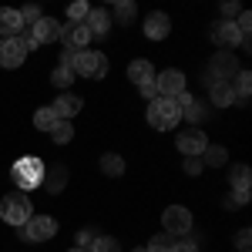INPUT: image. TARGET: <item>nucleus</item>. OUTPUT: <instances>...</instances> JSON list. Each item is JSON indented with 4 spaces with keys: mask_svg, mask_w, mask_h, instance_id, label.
<instances>
[{
    "mask_svg": "<svg viewBox=\"0 0 252 252\" xmlns=\"http://www.w3.org/2000/svg\"><path fill=\"white\" fill-rule=\"evenodd\" d=\"M101 172L111 175V178L125 175V158L118 155V152H104V155H101Z\"/></svg>",
    "mask_w": 252,
    "mask_h": 252,
    "instance_id": "23",
    "label": "nucleus"
},
{
    "mask_svg": "<svg viewBox=\"0 0 252 252\" xmlns=\"http://www.w3.org/2000/svg\"><path fill=\"white\" fill-rule=\"evenodd\" d=\"M235 91V104H246L249 101V91H252V74L246 71V67H239V74H235V81H229Z\"/></svg>",
    "mask_w": 252,
    "mask_h": 252,
    "instance_id": "21",
    "label": "nucleus"
},
{
    "mask_svg": "<svg viewBox=\"0 0 252 252\" xmlns=\"http://www.w3.org/2000/svg\"><path fill=\"white\" fill-rule=\"evenodd\" d=\"M229 185H232V192H249V185H252L249 165H232V172H229Z\"/></svg>",
    "mask_w": 252,
    "mask_h": 252,
    "instance_id": "22",
    "label": "nucleus"
},
{
    "mask_svg": "<svg viewBox=\"0 0 252 252\" xmlns=\"http://www.w3.org/2000/svg\"><path fill=\"white\" fill-rule=\"evenodd\" d=\"M34 215V205H31V195L27 192H10L0 198V219L7 222V225H24L27 219Z\"/></svg>",
    "mask_w": 252,
    "mask_h": 252,
    "instance_id": "1",
    "label": "nucleus"
},
{
    "mask_svg": "<svg viewBox=\"0 0 252 252\" xmlns=\"http://www.w3.org/2000/svg\"><path fill=\"white\" fill-rule=\"evenodd\" d=\"M67 252H88V249H81V246H78V249H67Z\"/></svg>",
    "mask_w": 252,
    "mask_h": 252,
    "instance_id": "43",
    "label": "nucleus"
},
{
    "mask_svg": "<svg viewBox=\"0 0 252 252\" xmlns=\"http://www.w3.org/2000/svg\"><path fill=\"white\" fill-rule=\"evenodd\" d=\"M131 252H148V249H145V246H138V249H131Z\"/></svg>",
    "mask_w": 252,
    "mask_h": 252,
    "instance_id": "42",
    "label": "nucleus"
},
{
    "mask_svg": "<svg viewBox=\"0 0 252 252\" xmlns=\"http://www.w3.org/2000/svg\"><path fill=\"white\" fill-rule=\"evenodd\" d=\"M115 14H118V20H125V24H128V20L135 17V0H118V3H115Z\"/></svg>",
    "mask_w": 252,
    "mask_h": 252,
    "instance_id": "32",
    "label": "nucleus"
},
{
    "mask_svg": "<svg viewBox=\"0 0 252 252\" xmlns=\"http://www.w3.org/2000/svg\"><path fill=\"white\" fill-rule=\"evenodd\" d=\"M235 246H239L242 252H249V246H252V232L249 229H239V232H235Z\"/></svg>",
    "mask_w": 252,
    "mask_h": 252,
    "instance_id": "35",
    "label": "nucleus"
},
{
    "mask_svg": "<svg viewBox=\"0 0 252 252\" xmlns=\"http://www.w3.org/2000/svg\"><path fill=\"white\" fill-rule=\"evenodd\" d=\"M128 81H135V84H145V81H155V67H152V61H131L128 64Z\"/></svg>",
    "mask_w": 252,
    "mask_h": 252,
    "instance_id": "20",
    "label": "nucleus"
},
{
    "mask_svg": "<svg viewBox=\"0 0 252 252\" xmlns=\"http://www.w3.org/2000/svg\"><path fill=\"white\" fill-rule=\"evenodd\" d=\"M88 10H91V3H84V0H74V3L67 7V24H84Z\"/></svg>",
    "mask_w": 252,
    "mask_h": 252,
    "instance_id": "29",
    "label": "nucleus"
},
{
    "mask_svg": "<svg viewBox=\"0 0 252 252\" xmlns=\"http://www.w3.org/2000/svg\"><path fill=\"white\" fill-rule=\"evenodd\" d=\"M58 37H61V20H54V17H40L34 27H24V34H20V40L27 44V51L44 47V44H51Z\"/></svg>",
    "mask_w": 252,
    "mask_h": 252,
    "instance_id": "4",
    "label": "nucleus"
},
{
    "mask_svg": "<svg viewBox=\"0 0 252 252\" xmlns=\"http://www.w3.org/2000/svg\"><path fill=\"white\" fill-rule=\"evenodd\" d=\"M178 121H182V111H178L175 97H155V101H148V125L152 128L172 131V128H178Z\"/></svg>",
    "mask_w": 252,
    "mask_h": 252,
    "instance_id": "2",
    "label": "nucleus"
},
{
    "mask_svg": "<svg viewBox=\"0 0 252 252\" xmlns=\"http://www.w3.org/2000/svg\"><path fill=\"white\" fill-rule=\"evenodd\" d=\"M209 97H212L215 108H229V104H235V91L229 81H212L209 84Z\"/></svg>",
    "mask_w": 252,
    "mask_h": 252,
    "instance_id": "18",
    "label": "nucleus"
},
{
    "mask_svg": "<svg viewBox=\"0 0 252 252\" xmlns=\"http://www.w3.org/2000/svg\"><path fill=\"white\" fill-rule=\"evenodd\" d=\"M58 40L64 44V51H84L88 40H91V34H88L84 24H61V37Z\"/></svg>",
    "mask_w": 252,
    "mask_h": 252,
    "instance_id": "12",
    "label": "nucleus"
},
{
    "mask_svg": "<svg viewBox=\"0 0 252 252\" xmlns=\"http://www.w3.org/2000/svg\"><path fill=\"white\" fill-rule=\"evenodd\" d=\"M40 185H44V189H47L51 195L64 192V185H67V165H54V168H47Z\"/></svg>",
    "mask_w": 252,
    "mask_h": 252,
    "instance_id": "19",
    "label": "nucleus"
},
{
    "mask_svg": "<svg viewBox=\"0 0 252 252\" xmlns=\"http://www.w3.org/2000/svg\"><path fill=\"white\" fill-rule=\"evenodd\" d=\"M205 148H209V138H205L202 128H189V131L178 135V152H182L185 158H198Z\"/></svg>",
    "mask_w": 252,
    "mask_h": 252,
    "instance_id": "11",
    "label": "nucleus"
},
{
    "mask_svg": "<svg viewBox=\"0 0 252 252\" xmlns=\"http://www.w3.org/2000/svg\"><path fill=\"white\" fill-rule=\"evenodd\" d=\"M172 246H175V235L161 232V235H152V242H148L145 249L148 252H172Z\"/></svg>",
    "mask_w": 252,
    "mask_h": 252,
    "instance_id": "28",
    "label": "nucleus"
},
{
    "mask_svg": "<svg viewBox=\"0 0 252 252\" xmlns=\"http://www.w3.org/2000/svg\"><path fill=\"white\" fill-rule=\"evenodd\" d=\"M202 155H205V165H212V168H222V165L229 161V152H225L222 145H209Z\"/></svg>",
    "mask_w": 252,
    "mask_h": 252,
    "instance_id": "26",
    "label": "nucleus"
},
{
    "mask_svg": "<svg viewBox=\"0 0 252 252\" xmlns=\"http://www.w3.org/2000/svg\"><path fill=\"white\" fill-rule=\"evenodd\" d=\"M47 135H51V141H54V145H67V141L74 138V125H71V121H58Z\"/></svg>",
    "mask_w": 252,
    "mask_h": 252,
    "instance_id": "24",
    "label": "nucleus"
},
{
    "mask_svg": "<svg viewBox=\"0 0 252 252\" xmlns=\"http://www.w3.org/2000/svg\"><path fill=\"white\" fill-rule=\"evenodd\" d=\"M161 222H165V232L175 235V239H185L192 232V212L185 205H168L165 215H161Z\"/></svg>",
    "mask_w": 252,
    "mask_h": 252,
    "instance_id": "7",
    "label": "nucleus"
},
{
    "mask_svg": "<svg viewBox=\"0 0 252 252\" xmlns=\"http://www.w3.org/2000/svg\"><path fill=\"white\" fill-rule=\"evenodd\" d=\"M235 14H239V3H235V0H225V3H222V20H232Z\"/></svg>",
    "mask_w": 252,
    "mask_h": 252,
    "instance_id": "38",
    "label": "nucleus"
},
{
    "mask_svg": "<svg viewBox=\"0 0 252 252\" xmlns=\"http://www.w3.org/2000/svg\"><path fill=\"white\" fill-rule=\"evenodd\" d=\"M202 172V161H198V158H189V161H185V175H198Z\"/></svg>",
    "mask_w": 252,
    "mask_h": 252,
    "instance_id": "41",
    "label": "nucleus"
},
{
    "mask_svg": "<svg viewBox=\"0 0 252 252\" xmlns=\"http://www.w3.org/2000/svg\"><path fill=\"white\" fill-rule=\"evenodd\" d=\"M155 88H158V97H178L185 91V74L178 67H168V71L155 74Z\"/></svg>",
    "mask_w": 252,
    "mask_h": 252,
    "instance_id": "10",
    "label": "nucleus"
},
{
    "mask_svg": "<svg viewBox=\"0 0 252 252\" xmlns=\"http://www.w3.org/2000/svg\"><path fill=\"white\" fill-rule=\"evenodd\" d=\"M235 74H239V67H235L232 54H215L209 61V81H232Z\"/></svg>",
    "mask_w": 252,
    "mask_h": 252,
    "instance_id": "14",
    "label": "nucleus"
},
{
    "mask_svg": "<svg viewBox=\"0 0 252 252\" xmlns=\"http://www.w3.org/2000/svg\"><path fill=\"white\" fill-rule=\"evenodd\" d=\"M74 54H78V51H64V54H61V67H71V71H74Z\"/></svg>",
    "mask_w": 252,
    "mask_h": 252,
    "instance_id": "40",
    "label": "nucleus"
},
{
    "mask_svg": "<svg viewBox=\"0 0 252 252\" xmlns=\"http://www.w3.org/2000/svg\"><path fill=\"white\" fill-rule=\"evenodd\" d=\"M246 202H249V192H229V198H225V205H235V209Z\"/></svg>",
    "mask_w": 252,
    "mask_h": 252,
    "instance_id": "37",
    "label": "nucleus"
},
{
    "mask_svg": "<svg viewBox=\"0 0 252 252\" xmlns=\"http://www.w3.org/2000/svg\"><path fill=\"white\" fill-rule=\"evenodd\" d=\"M168 34H172V17L165 10H155L145 17V37L148 40H165Z\"/></svg>",
    "mask_w": 252,
    "mask_h": 252,
    "instance_id": "13",
    "label": "nucleus"
},
{
    "mask_svg": "<svg viewBox=\"0 0 252 252\" xmlns=\"http://www.w3.org/2000/svg\"><path fill=\"white\" fill-rule=\"evenodd\" d=\"M74 74L81 78H91V81H101L108 74V58L101 54V51H91V47H84L74 54Z\"/></svg>",
    "mask_w": 252,
    "mask_h": 252,
    "instance_id": "5",
    "label": "nucleus"
},
{
    "mask_svg": "<svg viewBox=\"0 0 252 252\" xmlns=\"http://www.w3.org/2000/svg\"><path fill=\"white\" fill-rule=\"evenodd\" d=\"M51 111H54V118H58V121H71V118L81 111V97H78V94H67V91H64V94H61L58 101L51 104Z\"/></svg>",
    "mask_w": 252,
    "mask_h": 252,
    "instance_id": "17",
    "label": "nucleus"
},
{
    "mask_svg": "<svg viewBox=\"0 0 252 252\" xmlns=\"http://www.w3.org/2000/svg\"><path fill=\"white\" fill-rule=\"evenodd\" d=\"M88 252H118V242L111 235H94V242L88 246Z\"/></svg>",
    "mask_w": 252,
    "mask_h": 252,
    "instance_id": "30",
    "label": "nucleus"
},
{
    "mask_svg": "<svg viewBox=\"0 0 252 252\" xmlns=\"http://www.w3.org/2000/svg\"><path fill=\"white\" fill-rule=\"evenodd\" d=\"M20 20H24V27H34V24L40 20V10L31 3V7H24V10H20Z\"/></svg>",
    "mask_w": 252,
    "mask_h": 252,
    "instance_id": "33",
    "label": "nucleus"
},
{
    "mask_svg": "<svg viewBox=\"0 0 252 252\" xmlns=\"http://www.w3.org/2000/svg\"><path fill=\"white\" fill-rule=\"evenodd\" d=\"M84 27H88L91 37H94V34H97V37H104V34L111 31V14H108L104 7H91L88 17H84Z\"/></svg>",
    "mask_w": 252,
    "mask_h": 252,
    "instance_id": "15",
    "label": "nucleus"
},
{
    "mask_svg": "<svg viewBox=\"0 0 252 252\" xmlns=\"http://www.w3.org/2000/svg\"><path fill=\"white\" fill-rule=\"evenodd\" d=\"M20 235H24V242H47V239H54L58 235V219L54 215H31L24 225H20Z\"/></svg>",
    "mask_w": 252,
    "mask_h": 252,
    "instance_id": "6",
    "label": "nucleus"
},
{
    "mask_svg": "<svg viewBox=\"0 0 252 252\" xmlns=\"http://www.w3.org/2000/svg\"><path fill=\"white\" fill-rule=\"evenodd\" d=\"M44 161L40 158H34V155H27V158H20L17 165L10 168V178H14V185L17 189H37L40 182H44Z\"/></svg>",
    "mask_w": 252,
    "mask_h": 252,
    "instance_id": "3",
    "label": "nucleus"
},
{
    "mask_svg": "<svg viewBox=\"0 0 252 252\" xmlns=\"http://www.w3.org/2000/svg\"><path fill=\"white\" fill-rule=\"evenodd\" d=\"M202 115H205V104H202V101H195V97H192V104H189V108H182V118H185V121H202Z\"/></svg>",
    "mask_w": 252,
    "mask_h": 252,
    "instance_id": "31",
    "label": "nucleus"
},
{
    "mask_svg": "<svg viewBox=\"0 0 252 252\" xmlns=\"http://www.w3.org/2000/svg\"><path fill=\"white\" fill-rule=\"evenodd\" d=\"M209 40H212L215 47H222V51H235L242 44V34H239V27H235L232 20H215L212 31H209Z\"/></svg>",
    "mask_w": 252,
    "mask_h": 252,
    "instance_id": "8",
    "label": "nucleus"
},
{
    "mask_svg": "<svg viewBox=\"0 0 252 252\" xmlns=\"http://www.w3.org/2000/svg\"><path fill=\"white\" fill-rule=\"evenodd\" d=\"M27 54H31V51H27V44L20 37H3L0 40V67H10V71H14V67H20V64L27 61Z\"/></svg>",
    "mask_w": 252,
    "mask_h": 252,
    "instance_id": "9",
    "label": "nucleus"
},
{
    "mask_svg": "<svg viewBox=\"0 0 252 252\" xmlns=\"http://www.w3.org/2000/svg\"><path fill=\"white\" fill-rule=\"evenodd\" d=\"M138 91H141V97H148V101H155V97H158L155 81H145V84H138Z\"/></svg>",
    "mask_w": 252,
    "mask_h": 252,
    "instance_id": "36",
    "label": "nucleus"
},
{
    "mask_svg": "<svg viewBox=\"0 0 252 252\" xmlns=\"http://www.w3.org/2000/svg\"><path fill=\"white\" fill-rule=\"evenodd\" d=\"M71 81H74V71H71V67H54V71H51V84H54V88H61V91H64V88H71Z\"/></svg>",
    "mask_w": 252,
    "mask_h": 252,
    "instance_id": "27",
    "label": "nucleus"
},
{
    "mask_svg": "<svg viewBox=\"0 0 252 252\" xmlns=\"http://www.w3.org/2000/svg\"><path fill=\"white\" fill-rule=\"evenodd\" d=\"M94 229H81L78 232V242H81V249H88V246H91V242H94Z\"/></svg>",
    "mask_w": 252,
    "mask_h": 252,
    "instance_id": "39",
    "label": "nucleus"
},
{
    "mask_svg": "<svg viewBox=\"0 0 252 252\" xmlns=\"http://www.w3.org/2000/svg\"><path fill=\"white\" fill-rule=\"evenodd\" d=\"M20 34H24L20 10H14V7H0V37H20Z\"/></svg>",
    "mask_w": 252,
    "mask_h": 252,
    "instance_id": "16",
    "label": "nucleus"
},
{
    "mask_svg": "<svg viewBox=\"0 0 252 252\" xmlns=\"http://www.w3.org/2000/svg\"><path fill=\"white\" fill-rule=\"evenodd\" d=\"M54 125H58V118H54V111H51V104L34 111V128H37V131H51Z\"/></svg>",
    "mask_w": 252,
    "mask_h": 252,
    "instance_id": "25",
    "label": "nucleus"
},
{
    "mask_svg": "<svg viewBox=\"0 0 252 252\" xmlns=\"http://www.w3.org/2000/svg\"><path fill=\"white\" fill-rule=\"evenodd\" d=\"M172 252H198V239H175Z\"/></svg>",
    "mask_w": 252,
    "mask_h": 252,
    "instance_id": "34",
    "label": "nucleus"
}]
</instances>
